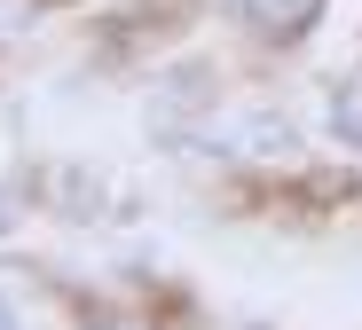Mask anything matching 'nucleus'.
<instances>
[{
	"mask_svg": "<svg viewBox=\"0 0 362 330\" xmlns=\"http://www.w3.org/2000/svg\"><path fill=\"white\" fill-rule=\"evenodd\" d=\"M252 16H260L268 32H299V24L315 16V0H252Z\"/></svg>",
	"mask_w": 362,
	"mask_h": 330,
	"instance_id": "f257e3e1",
	"label": "nucleus"
},
{
	"mask_svg": "<svg viewBox=\"0 0 362 330\" xmlns=\"http://www.w3.org/2000/svg\"><path fill=\"white\" fill-rule=\"evenodd\" d=\"M0 330H16V322H8V307H0Z\"/></svg>",
	"mask_w": 362,
	"mask_h": 330,
	"instance_id": "f03ea898",
	"label": "nucleus"
}]
</instances>
